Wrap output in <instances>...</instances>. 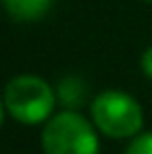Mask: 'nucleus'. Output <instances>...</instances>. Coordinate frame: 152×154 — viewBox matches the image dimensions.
Wrapping results in <instances>:
<instances>
[{"label": "nucleus", "mask_w": 152, "mask_h": 154, "mask_svg": "<svg viewBox=\"0 0 152 154\" xmlns=\"http://www.w3.org/2000/svg\"><path fill=\"white\" fill-rule=\"evenodd\" d=\"M92 121L98 132L110 139H134L143 127V107L134 96L121 89L96 94L90 105Z\"/></svg>", "instance_id": "nucleus-1"}, {"label": "nucleus", "mask_w": 152, "mask_h": 154, "mask_svg": "<svg viewBox=\"0 0 152 154\" xmlns=\"http://www.w3.org/2000/svg\"><path fill=\"white\" fill-rule=\"evenodd\" d=\"M5 107L23 125H40L51 119L56 94L51 85L34 74H20L5 87Z\"/></svg>", "instance_id": "nucleus-2"}, {"label": "nucleus", "mask_w": 152, "mask_h": 154, "mask_svg": "<svg viewBox=\"0 0 152 154\" xmlns=\"http://www.w3.org/2000/svg\"><path fill=\"white\" fill-rule=\"evenodd\" d=\"M45 154H98L96 130L85 116H81L74 109L51 116L43 127L40 134Z\"/></svg>", "instance_id": "nucleus-3"}, {"label": "nucleus", "mask_w": 152, "mask_h": 154, "mask_svg": "<svg viewBox=\"0 0 152 154\" xmlns=\"http://www.w3.org/2000/svg\"><path fill=\"white\" fill-rule=\"evenodd\" d=\"M5 11L18 23H34L45 18L54 0H2Z\"/></svg>", "instance_id": "nucleus-4"}, {"label": "nucleus", "mask_w": 152, "mask_h": 154, "mask_svg": "<svg viewBox=\"0 0 152 154\" xmlns=\"http://www.w3.org/2000/svg\"><path fill=\"white\" fill-rule=\"evenodd\" d=\"M58 98L63 105H67V109H74L85 105L87 100V85L83 78L78 76H65L58 83Z\"/></svg>", "instance_id": "nucleus-5"}, {"label": "nucleus", "mask_w": 152, "mask_h": 154, "mask_svg": "<svg viewBox=\"0 0 152 154\" xmlns=\"http://www.w3.org/2000/svg\"><path fill=\"white\" fill-rule=\"evenodd\" d=\"M125 154H152V132L134 136L132 143L128 145Z\"/></svg>", "instance_id": "nucleus-6"}, {"label": "nucleus", "mask_w": 152, "mask_h": 154, "mask_svg": "<svg viewBox=\"0 0 152 154\" xmlns=\"http://www.w3.org/2000/svg\"><path fill=\"white\" fill-rule=\"evenodd\" d=\"M139 65H141V72L145 74V76L152 81V45L148 47V49L141 54V60H139Z\"/></svg>", "instance_id": "nucleus-7"}, {"label": "nucleus", "mask_w": 152, "mask_h": 154, "mask_svg": "<svg viewBox=\"0 0 152 154\" xmlns=\"http://www.w3.org/2000/svg\"><path fill=\"white\" fill-rule=\"evenodd\" d=\"M2 119H5V100L0 98V127H2Z\"/></svg>", "instance_id": "nucleus-8"}, {"label": "nucleus", "mask_w": 152, "mask_h": 154, "mask_svg": "<svg viewBox=\"0 0 152 154\" xmlns=\"http://www.w3.org/2000/svg\"><path fill=\"white\" fill-rule=\"evenodd\" d=\"M143 2H152V0H143Z\"/></svg>", "instance_id": "nucleus-9"}]
</instances>
